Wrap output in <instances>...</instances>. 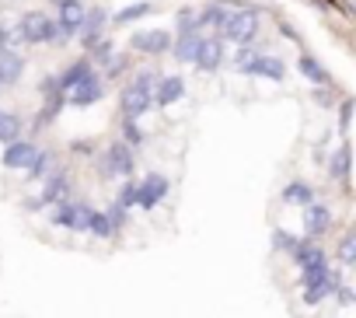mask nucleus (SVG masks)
Listing matches in <instances>:
<instances>
[{
    "label": "nucleus",
    "instance_id": "obj_1",
    "mask_svg": "<svg viewBox=\"0 0 356 318\" xmlns=\"http://www.w3.org/2000/svg\"><path fill=\"white\" fill-rule=\"evenodd\" d=\"M154 84H157L154 67H140L136 74H129L119 88V119H143L154 109Z\"/></svg>",
    "mask_w": 356,
    "mask_h": 318
},
{
    "label": "nucleus",
    "instance_id": "obj_2",
    "mask_svg": "<svg viewBox=\"0 0 356 318\" xmlns=\"http://www.w3.org/2000/svg\"><path fill=\"white\" fill-rule=\"evenodd\" d=\"M11 32H15V49L18 46H67V39L49 11H25L11 25Z\"/></svg>",
    "mask_w": 356,
    "mask_h": 318
},
{
    "label": "nucleus",
    "instance_id": "obj_3",
    "mask_svg": "<svg viewBox=\"0 0 356 318\" xmlns=\"http://www.w3.org/2000/svg\"><path fill=\"white\" fill-rule=\"evenodd\" d=\"M259 35H262V8L252 4V0H241L238 8H231V18H227L220 39L231 46H252V42H259Z\"/></svg>",
    "mask_w": 356,
    "mask_h": 318
},
{
    "label": "nucleus",
    "instance_id": "obj_4",
    "mask_svg": "<svg viewBox=\"0 0 356 318\" xmlns=\"http://www.w3.org/2000/svg\"><path fill=\"white\" fill-rule=\"evenodd\" d=\"M136 172V150H129L122 140H112L105 143L102 150H95V175L102 182H122V179H133Z\"/></svg>",
    "mask_w": 356,
    "mask_h": 318
},
{
    "label": "nucleus",
    "instance_id": "obj_5",
    "mask_svg": "<svg viewBox=\"0 0 356 318\" xmlns=\"http://www.w3.org/2000/svg\"><path fill=\"white\" fill-rule=\"evenodd\" d=\"M346 276H342V269L339 266H325V269H300V294H304V304H325V301H332V294H335V287L342 283Z\"/></svg>",
    "mask_w": 356,
    "mask_h": 318
},
{
    "label": "nucleus",
    "instance_id": "obj_6",
    "mask_svg": "<svg viewBox=\"0 0 356 318\" xmlns=\"http://www.w3.org/2000/svg\"><path fill=\"white\" fill-rule=\"evenodd\" d=\"M126 49L140 53V56H150V60H161L171 49V32L168 29H136V32H129Z\"/></svg>",
    "mask_w": 356,
    "mask_h": 318
},
{
    "label": "nucleus",
    "instance_id": "obj_7",
    "mask_svg": "<svg viewBox=\"0 0 356 318\" xmlns=\"http://www.w3.org/2000/svg\"><path fill=\"white\" fill-rule=\"evenodd\" d=\"M193 67H196V74H203V77H213L217 70H224V67H227V42H224L217 32H213V35H203Z\"/></svg>",
    "mask_w": 356,
    "mask_h": 318
},
{
    "label": "nucleus",
    "instance_id": "obj_8",
    "mask_svg": "<svg viewBox=\"0 0 356 318\" xmlns=\"http://www.w3.org/2000/svg\"><path fill=\"white\" fill-rule=\"evenodd\" d=\"M171 193V179L164 172H147L143 179H136V207L140 210H157Z\"/></svg>",
    "mask_w": 356,
    "mask_h": 318
},
{
    "label": "nucleus",
    "instance_id": "obj_9",
    "mask_svg": "<svg viewBox=\"0 0 356 318\" xmlns=\"http://www.w3.org/2000/svg\"><path fill=\"white\" fill-rule=\"evenodd\" d=\"M105 95H108V84H105V77L95 70V74H88L81 84H74V88L63 95V102H67L70 109H91V105H98Z\"/></svg>",
    "mask_w": 356,
    "mask_h": 318
},
{
    "label": "nucleus",
    "instance_id": "obj_10",
    "mask_svg": "<svg viewBox=\"0 0 356 318\" xmlns=\"http://www.w3.org/2000/svg\"><path fill=\"white\" fill-rule=\"evenodd\" d=\"M304 214H300V224H304V238H311V241H321L328 231H332V224H335V214H332V207L328 203H321V200H311L307 207H300Z\"/></svg>",
    "mask_w": 356,
    "mask_h": 318
},
{
    "label": "nucleus",
    "instance_id": "obj_11",
    "mask_svg": "<svg viewBox=\"0 0 356 318\" xmlns=\"http://www.w3.org/2000/svg\"><path fill=\"white\" fill-rule=\"evenodd\" d=\"M108 18H112V11L105 8V4H88V15H84V22H81V32H77V46H81V53H88L102 35H105V29H108Z\"/></svg>",
    "mask_w": 356,
    "mask_h": 318
},
{
    "label": "nucleus",
    "instance_id": "obj_12",
    "mask_svg": "<svg viewBox=\"0 0 356 318\" xmlns=\"http://www.w3.org/2000/svg\"><path fill=\"white\" fill-rule=\"evenodd\" d=\"M241 74H245V77H259V81H276V84H283V81H286V74H290V67H286V60H283V56L259 49V53H255V60H252Z\"/></svg>",
    "mask_w": 356,
    "mask_h": 318
},
{
    "label": "nucleus",
    "instance_id": "obj_13",
    "mask_svg": "<svg viewBox=\"0 0 356 318\" xmlns=\"http://www.w3.org/2000/svg\"><path fill=\"white\" fill-rule=\"evenodd\" d=\"M189 95V81L182 74H157L154 84V109H171Z\"/></svg>",
    "mask_w": 356,
    "mask_h": 318
},
{
    "label": "nucleus",
    "instance_id": "obj_14",
    "mask_svg": "<svg viewBox=\"0 0 356 318\" xmlns=\"http://www.w3.org/2000/svg\"><path fill=\"white\" fill-rule=\"evenodd\" d=\"M231 8H238V0H207L203 8H196V25L200 32H224L227 18H231Z\"/></svg>",
    "mask_w": 356,
    "mask_h": 318
},
{
    "label": "nucleus",
    "instance_id": "obj_15",
    "mask_svg": "<svg viewBox=\"0 0 356 318\" xmlns=\"http://www.w3.org/2000/svg\"><path fill=\"white\" fill-rule=\"evenodd\" d=\"M70 189H74V179H70V168L67 165H53V172L42 179V193L39 200L46 203V210L60 200H70Z\"/></svg>",
    "mask_w": 356,
    "mask_h": 318
},
{
    "label": "nucleus",
    "instance_id": "obj_16",
    "mask_svg": "<svg viewBox=\"0 0 356 318\" xmlns=\"http://www.w3.org/2000/svg\"><path fill=\"white\" fill-rule=\"evenodd\" d=\"M35 150H39V143H35L32 136H18V140L4 143V154H0V165H4L8 172H25V168H29V161L35 157Z\"/></svg>",
    "mask_w": 356,
    "mask_h": 318
},
{
    "label": "nucleus",
    "instance_id": "obj_17",
    "mask_svg": "<svg viewBox=\"0 0 356 318\" xmlns=\"http://www.w3.org/2000/svg\"><path fill=\"white\" fill-rule=\"evenodd\" d=\"M84 15H88V0H63V4H56V15L53 18H56V25H60V32H63L67 42L77 39Z\"/></svg>",
    "mask_w": 356,
    "mask_h": 318
},
{
    "label": "nucleus",
    "instance_id": "obj_18",
    "mask_svg": "<svg viewBox=\"0 0 356 318\" xmlns=\"http://www.w3.org/2000/svg\"><path fill=\"white\" fill-rule=\"evenodd\" d=\"M286 259H290L297 269H325V266L332 262V259H328V252H325L318 241H311V238H300Z\"/></svg>",
    "mask_w": 356,
    "mask_h": 318
},
{
    "label": "nucleus",
    "instance_id": "obj_19",
    "mask_svg": "<svg viewBox=\"0 0 356 318\" xmlns=\"http://www.w3.org/2000/svg\"><path fill=\"white\" fill-rule=\"evenodd\" d=\"M203 35H207V32H200V29H193V32H171V49H168V56H171L175 63H193L196 53H200Z\"/></svg>",
    "mask_w": 356,
    "mask_h": 318
},
{
    "label": "nucleus",
    "instance_id": "obj_20",
    "mask_svg": "<svg viewBox=\"0 0 356 318\" xmlns=\"http://www.w3.org/2000/svg\"><path fill=\"white\" fill-rule=\"evenodd\" d=\"M297 74H300L307 84H314V88H332V74H328L325 63H321L314 53H307V49H300V56H297Z\"/></svg>",
    "mask_w": 356,
    "mask_h": 318
},
{
    "label": "nucleus",
    "instance_id": "obj_21",
    "mask_svg": "<svg viewBox=\"0 0 356 318\" xmlns=\"http://www.w3.org/2000/svg\"><path fill=\"white\" fill-rule=\"evenodd\" d=\"M25 70H29V60L22 56V49H4V53H0V84H4V88L22 84Z\"/></svg>",
    "mask_w": 356,
    "mask_h": 318
},
{
    "label": "nucleus",
    "instance_id": "obj_22",
    "mask_svg": "<svg viewBox=\"0 0 356 318\" xmlns=\"http://www.w3.org/2000/svg\"><path fill=\"white\" fill-rule=\"evenodd\" d=\"M311 200H318V193H314V186H311L307 179H290V182L280 189V203H283V207H307Z\"/></svg>",
    "mask_w": 356,
    "mask_h": 318
},
{
    "label": "nucleus",
    "instance_id": "obj_23",
    "mask_svg": "<svg viewBox=\"0 0 356 318\" xmlns=\"http://www.w3.org/2000/svg\"><path fill=\"white\" fill-rule=\"evenodd\" d=\"M328 179L339 186H349V140L342 136L339 147L328 154Z\"/></svg>",
    "mask_w": 356,
    "mask_h": 318
},
{
    "label": "nucleus",
    "instance_id": "obj_24",
    "mask_svg": "<svg viewBox=\"0 0 356 318\" xmlns=\"http://www.w3.org/2000/svg\"><path fill=\"white\" fill-rule=\"evenodd\" d=\"M88 74H95V63H91V60H88V56L81 53L77 60H70V63H67V67H63V70L56 74V77H60V88H63V95H67V91H70L74 84H81V81H84Z\"/></svg>",
    "mask_w": 356,
    "mask_h": 318
},
{
    "label": "nucleus",
    "instance_id": "obj_25",
    "mask_svg": "<svg viewBox=\"0 0 356 318\" xmlns=\"http://www.w3.org/2000/svg\"><path fill=\"white\" fill-rule=\"evenodd\" d=\"M53 165H56V154H53L49 147H39L35 157L29 161V168H25V179H29V182H42V179L53 172Z\"/></svg>",
    "mask_w": 356,
    "mask_h": 318
},
{
    "label": "nucleus",
    "instance_id": "obj_26",
    "mask_svg": "<svg viewBox=\"0 0 356 318\" xmlns=\"http://www.w3.org/2000/svg\"><path fill=\"white\" fill-rule=\"evenodd\" d=\"M25 136V116L15 109H0V143H11Z\"/></svg>",
    "mask_w": 356,
    "mask_h": 318
},
{
    "label": "nucleus",
    "instance_id": "obj_27",
    "mask_svg": "<svg viewBox=\"0 0 356 318\" xmlns=\"http://www.w3.org/2000/svg\"><path fill=\"white\" fill-rule=\"evenodd\" d=\"M157 11V4L154 0H140V4H126L122 11H115L112 18H108V25H133V22H140V18H147V15H154Z\"/></svg>",
    "mask_w": 356,
    "mask_h": 318
},
{
    "label": "nucleus",
    "instance_id": "obj_28",
    "mask_svg": "<svg viewBox=\"0 0 356 318\" xmlns=\"http://www.w3.org/2000/svg\"><path fill=\"white\" fill-rule=\"evenodd\" d=\"M129 70H133V53H129V49H126V53H119V49H115V56H112L98 74L105 77V84H112V81H122Z\"/></svg>",
    "mask_w": 356,
    "mask_h": 318
},
{
    "label": "nucleus",
    "instance_id": "obj_29",
    "mask_svg": "<svg viewBox=\"0 0 356 318\" xmlns=\"http://www.w3.org/2000/svg\"><path fill=\"white\" fill-rule=\"evenodd\" d=\"M119 140L129 147V150H140L147 143V133L140 126V119H119Z\"/></svg>",
    "mask_w": 356,
    "mask_h": 318
},
{
    "label": "nucleus",
    "instance_id": "obj_30",
    "mask_svg": "<svg viewBox=\"0 0 356 318\" xmlns=\"http://www.w3.org/2000/svg\"><path fill=\"white\" fill-rule=\"evenodd\" d=\"M63 109H67V102H63V98H46V102H42V109L35 112V122H32V126H35V129L53 126V122L60 119V112H63Z\"/></svg>",
    "mask_w": 356,
    "mask_h": 318
},
{
    "label": "nucleus",
    "instance_id": "obj_31",
    "mask_svg": "<svg viewBox=\"0 0 356 318\" xmlns=\"http://www.w3.org/2000/svg\"><path fill=\"white\" fill-rule=\"evenodd\" d=\"M335 262H339V269H349L356 262V231H342V238L335 245Z\"/></svg>",
    "mask_w": 356,
    "mask_h": 318
},
{
    "label": "nucleus",
    "instance_id": "obj_32",
    "mask_svg": "<svg viewBox=\"0 0 356 318\" xmlns=\"http://www.w3.org/2000/svg\"><path fill=\"white\" fill-rule=\"evenodd\" d=\"M84 56H88L91 63H95V70H102V67H105V63H108V60L115 56V42H112L108 35H102V39H98V42H95V46H91V49H88Z\"/></svg>",
    "mask_w": 356,
    "mask_h": 318
},
{
    "label": "nucleus",
    "instance_id": "obj_33",
    "mask_svg": "<svg viewBox=\"0 0 356 318\" xmlns=\"http://www.w3.org/2000/svg\"><path fill=\"white\" fill-rule=\"evenodd\" d=\"M91 217H95V207H91L88 200H74V224H70V231H74V234H88Z\"/></svg>",
    "mask_w": 356,
    "mask_h": 318
},
{
    "label": "nucleus",
    "instance_id": "obj_34",
    "mask_svg": "<svg viewBox=\"0 0 356 318\" xmlns=\"http://www.w3.org/2000/svg\"><path fill=\"white\" fill-rule=\"evenodd\" d=\"M297 241H300V238H297L293 231H286V228H273V234H269V245H273L276 255H290Z\"/></svg>",
    "mask_w": 356,
    "mask_h": 318
},
{
    "label": "nucleus",
    "instance_id": "obj_35",
    "mask_svg": "<svg viewBox=\"0 0 356 318\" xmlns=\"http://www.w3.org/2000/svg\"><path fill=\"white\" fill-rule=\"evenodd\" d=\"M88 234L98 238V241H112V238H115V231H112L105 210H95V217H91V224H88Z\"/></svg>",
    "mask_w": 356,
    "mask_h": 318
},
{
    "label": "nucleus",
    "instance_id": "obj_36",
    "mask_svg": "<svg viewBox=\"0 0 356 318\" xmlns=\"http://www.w3.org/2000/svg\"><path fill=\"white\" fill-rule=\"evenodd\" d=\"M35 95L46 102V98H63V88H60V77L56 74H42L39 84H35Z\"/></svg>",
    "mask_w": 356,
    "mask_h": 318
},
{
    "label": "nucleus",
    "instance_id": "obj_37",
    "mask_svg": "<svg viewBox=\"0 0 356 318\" xmlns=\"http://www.w3.org/2000/svg\"><path fill=\"white\" fill-rule=\"evenodd\" d=\"M105 217H108V224H112V231H115V234H122V228H129V210H126V207H119L115 200L105 207Z\"/></svg>",
    "mask_w": 356,
    "mask_h": 318
},
{
    "label": "nucleus",
    "instance_id": "obj_38",
    "mask_svg": "<svg viewBox=\"0 0 356 318\" xmlns=\"http://www.w3.org/2000/svg\"><path fill=\"white\" fill-rule=\"evenodd\" d=\"M259 49H262L259 42H252V46H238V49H234V56H227V60H231V67L241 74V70H245V67L255 60V53H259Z\"/></svg>",
    "mask_w": 356,
    "mask_h": 318
},
{
    "label": "nucleus",
    "instance_id": "obj_39",
    "mask_svg": "<svg viewBox=\"0 0 356 318\" xmlns=\"http://www.w3.org/2000/svg\"><path fill=\"white\" fill-rule=\"evenodd\" d=\"M193 29H200V25H196V8H178L171 32H193Z\"/></svg>",
    "mask_w": 356,
    "mask_h": 318
},
{
    "label": "nucleus",
    "instance_id": "obj_40",
    "mask_svg": "<svg viewBox=\"0 0 356 318\" xmlns=\"http://www.w3.org/2000/svg\"><path fill=\"white\" fill-rule=\"evenodd\" d=\"M115 203L126 207V210L136 207V179H122V186H119V193H115Z\"/></svg>",
    "mask_w": 356,
    "mask_h": 318
},
{
    "label": "nucleus",
    "instance_id": "obj_41",
    "mask_svg": "<svg viewBox=\"0 0 356 318\" xmlns=\"http://www.w3.org/2000/svg\"><path fill=\"white\" fill-rule=\"evenodd\" d=\"M311 102L321 105V109H332L335 105V91L332 88H311Z\"/></svg>",
    "mask_w": 356,
    "mask_h": 318
},
{
    "label": "nucleus",
    "instance_id": "obj_42",
    "mask_svg": "<svg viewBox=\"0 0 356 318\" xmlns=\"http://www.w3.org/2000/svg\"><path fill=\"white\" fill-rule=\"evenodd\" d=\"M349 122H353V98H342L339 102V129H342V136L349 133Z\"/></svg>",
    "mask_w": 356,
    "mask_h": 318
},
{
    "label": "nucleus",
    "instance_id": "obj_43",
    "mask_svg": "<svg viewBox=\"0 0 356 318\" xmlns=\"http://www.w3.org/2000/svg\"><path fill=\"white\" fill-rule=\"evenodd\" d=\"M332 297H335V304H339V308H349V304H353V283H349V280H342V283L335 287V294H332Z\"/></svg>",
    "mask_w": 356,
    "mask_h": 318
},
{
    "label": "nucleus",
    "instance_id": "obj_44",
    "mask_svg": "<svg viewBox=\"0 0 356 318\" xmlns=\"http://www.w3.org/2000/svg\"><path fill=\"white\" fill-rule=\"evenodd\" d=\"M95 140H70V154H84V157H95Z\"/></svg>",
    "mask_w": 356,
    "mask_h": 318
},
{
    "label": "nucleus",
    "instance_id": "obj_45",
    "mask_svg": "<svg viewBox=\"0 0 356 318\" xmlns=\"http://www.w3.org/2000/svg\"><path fill=\"white\" fill-rule=\"evenodd\" d=\"M22 210H25V214H42L46 203L39 200V193H35V196H22Z\"/></svg>",
    "mask_w": 356,
    "mask_h": 318
},
{
    "label": "nucleus",
    "instance_id": "obj_46",
    "mask_svg": "<svg viewBox=\"0 0 356 318\" xmlns=\"http://www.w3.org/2000/svg\"><path fill=\"white\" fill-rule=\"evenodd\" d=\"M4 49H15V32H11L8 22H0V53Z\"/></svg>",
    "mask_w": 356,
    "mask_h": 318
},
{
    "label": "nucleus",
    "instance_id": "obj_47",
    "mask_svg": "<svg viewBox=\"0 0 356 318\" xmlns=\"http://www.w3.org/2000/svg\"><path fill=\"white\" fill-rule=\"evenodd\" d=\"M276 29H280V35H283V39H290V42H297V46H300V35H297V29H293L290 22H276Z\"/></svg>",
    "mask_w": 356,
    "mask_h": 318
},
{
    "label": "nucleus",
    "instance_id": "obj_48",
    "mask_svg": "<svg viewBox=\"0 0 356 318\" xmlns=\"http://www.w3.org/2000/svg\"><path fill=\"white\" fill-rule=\"evenodd\" d=\"M311 4H314L318 11H332V8H339V4H335V0H311Z\"/></svg>",
    "mask_w": 356,
    "mask_h": 318
},
{
    "label": "nucleus",
    "instance_id": "obj_49",
    "mask_svg": "<svg viewBox=\"0 0 356 318\" xmlns=\"http://www.w3.org/2000/svg\"><path fill=\"white\" fill-rule=\"evenodd\" d=\"M49 4H63V0H49Z\"/></svg>",
    "mask_w": 356,
    "mask_h": 318
},
{
    "label": "nucleus",
    "instance_id": "obj_50",
    "mask_svg": "<svg viewBox=\"0 0 356 318\" xmlns=\"http://www.w3.org/2000/svg\"><path fill=\"white\" fill-rule=\"evenodd\" d=\"M0 91H4V84H0Z\"/></svg>",
    "mask_w": 356,
    "mask_h": 318
}]
</instances>
